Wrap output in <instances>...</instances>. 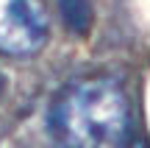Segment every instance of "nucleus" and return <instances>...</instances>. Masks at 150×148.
<instances>
[{
  "label": "nucleus",
  "mask_w": 150,
  "mask_h": 148,
  "mask_svg": "<svg viewBox=\"0 0 150 148\" xmlns=\"http://www.w3.org/2000/svg\"><path fill=\"white\" fill-rule=\"evenodd\" d=\"M50 132L67 148H128V95L111 78L72 81L50 106Z\"/></svg>",
  "instance_id": "1"
},
{
  "label": "nucleus",
  "mask_w": 150,
  "mask_h": 148,
  "mask_svg": "<svg viewBox=\"0 0 150 148\" xmlns=\"http://www.w3.org/2000/svg\"><path fill=\"white\" fill-rule=\"evenodd\" d=\"M50 22L39 0H0V53L33 56L47 42Z\"/></svg>",
  "instance_id": "2"
},
{
  "label": "nucleus",
  "mask_w": 150,
  "mask_h": 148,
  "mask_svg": "<svg viewBox=\"0 0 150 148\" xmlns=\"http://www.w3.org/2000/svg\"><path fill=\"white\" fill-rule=\"evenodd\" d=\"M61 11V20L72 34L83 36L92 28V0H56Z\"/></svg>",
  "instance_id": "3"
},
{
  "label": "nucleus",
  "mask_w": 150,
  "mask_h": 148,
  "mask_svg": "<svg viewBox=\"0 0 150 148\" xmlns=\"http://www.w3.org/2000/svg\"><path fill=\"white\" fill-rule=\"evenodd\" d=\"M128 148H150L147 143H128Z\"/></svg>",
  "instance_id": "4"
},
{
  "label": "nucleus",
  "mask_w": 150,
  "mask_h": 148,
  "mask_svg": "<svg viewBox=\"0 0 150 148\" xmlns=\"http://www.w3.org/2000/svg\"><path fill=\"white\" fill-rule=\"evenodd\" d=\"M0 89H3V78H0Z\"/></svg>",
  "instance_id": "5"
},
{
  "label": "nucleus",
  "mask_w": 150,
  "mask_h": 148,
  "mask_svg": "<svg viewBox=\"0 0 150 148\" xmlns=\"http://www.w3.org/2000/svg\"><path fill=\"white\" fill-rule=\"evenodd\" d=\"M59 148H67V145H61V143H59Z\"/></svg>",
  "instance_id": "6"
}]
</instances>
